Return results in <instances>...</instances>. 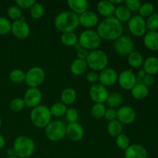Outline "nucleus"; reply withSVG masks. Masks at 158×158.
Segmentation results:
<instances>
[{
    "instance_id": "nucleus-43",
    "label": "nucleus",
    "mask_w": 158,
    "mask_h": 158,
    "mask_svg": "<svg viewBox=\"0 0 158 158\" xmlns=\"http://www.w3.org/2000/svg\"><path fill=\"white\" fill-rule=\"evenodd\" d=\"M125 6L129 9L131 12H136L139 11L142 2L140 0H126L124 2Z\"/></svg>"
},
{
    "instance_id": "nucleus-6",
    "label": "nucleus",
    "mask_w": 158,
    "mask_h": 158,
    "mask_svg": "<svg viewBox=\"0 0 158 158\" xmlns=\"http://www.w3.org/2000/svg\"><path fill=\"white\" fill-rule=\"evenodd\" d=\"M78 43L87 50H95L98 49L101 43V39L97 31L86 29L80 33L78 37Z\"/></svg>"
},
{
    "instance_id": "nucleus-50",
    "label": "nucleus",
    "mask_w": 158,
    "mask_h": 158,
    "mask_svg": "<svg viewBox=\"0 0 158 158\" xmlns=\"http://www.w3.org/2000/svg\"><path fill=\"white\" fill-rule=\"evenodd\" d=\"M5 145H6V140L3 137V136L0 134V149H2L5 147Z\"/></svg>"
},
{
    "instance_id": "nucleus-56",
    "label": "nucleus",
    "mask_w": 158,
    "mask_h": 158,
    "mask_svg": "<svg viewBox=\"0 0 158 158\" xmlns=\"http://www.w3.org/2000/svg\"><path fill=\"white\" fill-rule=\"evenodd\" d=\"M25 158H30V157H25Z\"/></svg>"
},
{
    "instance_id": "nucleus-44",
    "label": "nucleus",
    "mask_w": 158,
    "mask_h": 158,
    "mask_svg": "<svg viewBox=\"0 0 158 158\" xmlns=\"http://www.w3.org/2000/svg\"><path fill=\"white\" fill-rule=\"evenodd\" d=\"M15 3L20 9H31V7L35 3V1L34 0H16Z\"/></svg>"
},
{
    "instance_id": "nucleus-9",
    "label": "nucleus",
    "mask_w": 158,
    "mask_h": 158,
    "mask_svg": "<svg viewBox=\"0 0 158 158\" xmlns=\"http://www.w3.org/2000/svg\"><path fill=\"white\" fill-rule=\"evenodd\" d=\"M114 50L120 56H128L134 51V44L132 39L127 35H121L115 40L114 44Z\"/></svg>"
},
{
    "instance_id": "nucleus-52",
    "label": "nucleus",
    "mask_w": 158,
    "mask_h": 158,
    "mask_svg": "<svg viewBox=\"0 0 158 158\" xmlns=\"http://www.w3.org/2000/svg\"><path fill=\"white\" fill-rule=\"evenodd\" d=\"M7 154L8 156H14L15 155V153H14V151L12 148H9L7 151Z\"/></svg>"
},
{
    "instance_id": "nucleus-41",
    "label": "nucleus",
    "mask_w": 158,
    "mask_h": 158,
    "mask_svg": "<svg viewBox=\"0 0 158 158\" xmlns=\"http://www.w3.org/2000/svg\"><path fill=\"white\" fill-rule=\"evenodd\" d=\"M147 29L149 30H156L158 28V12H154L148 17L146 21Z\"/></svg>"
},
{
    "instance_id": "nucleus-54",
    "label": "nucleus",
    "mask_w": 158,
    "mask_h": 158,
    "mask_svg": "<svg viewBox=\"0 0 158 158\" xmlns=\"http://www.w3.org/2000/svg\"><path fill=\"white\" fill-rule=\"evenodd\" d=\"M6 158H18V157H17L15 155H14V156H8Z\"/></svg>"
},
{
    "instance_id": "nucleus-38",
    "label": "nucleus",
    "mask_w": 158,
    "mask_h": 158,
    "mask_svg": "<svg viewBox=\"0 0 158 158\" xmlns=\"http://www.w3.org/2000/svg\"><path fill=\"white\" fill-rule=\"evenodd\" d=\"M25 106H26V104H25L24 100L20 97L12 99L9 103V107L14 112H20L22 110L24 109Z\"/></svg>"
},
{
    "instance_id": "nucleus-19",
    "label": "nucleus",
    "mask_w": 158,
    "mask_h": 158,
    "mask_svg": "<svg viewBox=\"0 0 158 158\" xmlns=\"http://www.w3.org/2000/svg\"><path fill=\"white\" fill-rule=\"evenodd\" d=\"M125 158H148L146 148L140 144L130 145L124 151Z\"/></svg>"
},
{
    "instance_id": "nucleus-36",
    "label": "nucleus",
    "mask_w": 158,
    "mask_h": 158,
    "mask_svg": "<svg viewBox=\"0 0 158 158\" xmlns=\"http://www.w3.org/2000/svg\"><path fill=\"white\" fill-rule=\"evenodd\" d=\"M154 12V6L151 2H144L141 5L140 9H139V13L140 15L143 18L144 17H149L152 15Z\"/></svg>"
},
{
    "instance_id": "nucleus-55",
    "label": "nucleus",
    "mask_w": 158,
    "mask_h": 158,
    "mask_svg": "<svg viewBox=\"0 0 158 158\" xmlns=\"http://www.w3.org/2000/svg\"><path fill=\"white\" fill-rule=\"evenodd\" d=\"M1 127H2V119L1 117H0V128H1Z\"/></svg>"
},
{
    "instance_id": "nucleus-14",
    "label": "nucleus",
    "mask_w": 158,
    "mask_h": 158,
    "mask_svg": "<svg viewBox=\"0 0 158 158\" xmlns=\"http://www.w3.org/2000/svg\"><path fill=\"white\" fill-rule=\"evenodd\" d=\"M89 97L95 103H103L107 100L109 92L106 86L100 83L93 85L89 89Z\"/></svg>"
},
{
    "instance_id": "nucleus-30",
    "label": "nucleus",
    "mask_w": 158,
    "mask_h": 158,
    "mask_svg": "<svg viewBox=\"0 0 158 158\" xmlns=\"http://www.w3.org/2000/svg\"><path fill=\"white\" fill-rule=\"evenodd\" d=\"M61 42L66 46H74L78 43V36L73 32H68L62 33Z\"/></svg>"
},
{
    "instance_id": "nucleus-7",
    "label": "nucleus",
    "mask_w": 158,
    "mask_h": 158,
    "mask_svg": "<svg viewBox=\"0 0 158 158\" xmlns=\"http://www.w3.org/2000/svg\"><path fill=\"white\" fill-rule=\"evenodd\" d=\"M66 126L61 120L51 121L45 127V134L48 140L53 142L60 141L66 137Z\"/></svg>"
},
{
    "instance_id": "nucleus-24",
    "label": "nucleus",
    "mask_w": 158,
    "mask_h": 158,
    "mask_svg": "<svg viewBox=\"0 0 158 158\" xmlns=\"http://www.w3.org/2000/svg\"><path fill=\"white\" fill-rule=\"evenodd\" d=\"M61 102L66 106L71 105L77 100V92L74 89L71 87H66L62 91L61 95Z\"/></svg>"
},
{
    "instance_id": "nucleus-16",
    "label": "nucleus",
    "mask_w": 158,
    "mask_h": 158,
    "mask_svg": "<svg viewBox=\"0 0 158 158\" xmlns=\"http://www.w3.org/2000/svg\"><path fill=\"white\" fill-rule=\"evenodd\" d=\"M118 79V73L113 68L106 67L99 74V82L104 86H110L114 85Z\"/></svg>"
},
{
    "instance_id": "nucleus-23",
    "label": "nucleus",
    "mask_w": 158,
    "mask_h": 158,
    "mask_svg": "<svg viewBox=\"0 0 158 158\" xmlns=\"http://www.w3.org/2000/svg\"><path fill=\"white\" fill-rule=\"evenodd\" d=\"M143 70L147 74L154 75L158 73V59L155 56H149L143 60Z\"/></svg>"
},
{
    "instance_id": "nucleus-13",
    "label": "nucleus",
    "mask_w": 158,
    "mask_h": 158,
    "mask_svg": "<svg viewBox=\"0 0 158 158\" xmlns=\"http://www.w3.org/2000/svg\"><path fill=\"white\" fill-rule=\"evenodd\" d=\"M120 87L126 90H131L137 83V77L132 69H126L120 73L117 79Z\"/></svg>"
},
{
    "instance_id": "nucleus-42",
    "label": "nucleus",
    "mask_w": 158,
    "mask_h": 158,
    "mask_svg": "<svg viewBox=\"0 0 158 158\" xmlns=\"http://www.w3.org/2000/svg\"><path fill=\"white\" fill-rule=\"evenodd\" d=\"M65 116H66V119L69 122V123H77L79 118V113L76 108L71 107L66 110Z\"/></svg>"
},
{
    "instance_id": "nucleus-5",
    "label": "nucleus",
    "mask_w": 158,
    "mask_h": 158,
    "mask_svg": "<svg viewBox=\"0 0 158 158\" xmlns=\"http://www.w3.org/2000/svg\"><path fill=\"white\" fill-rule=\"evenodd\" d=\"M107 55L105 52L100 49H95L89 52L86 62L87 66L93 69L94 71H100L106 69L108 65Z\"/></svg>"
},
{
    "instance_id": "nucleus-26",
    "label": "nucleus",
    "mask_w": 158,
    "mask_h": 158,
    "mask_svg": "<svg viewBox=\"0 0 158 158\" xmlns=\"http://www.w3.org/2000/svg\"><path fill=\"white\" fill-rule=\"evenodd\" d=\"M149 94V89L143 83H136L135 86L131 89V94L133 97L137 100H143L146 98Z\"/></svg>"
},
{
    "instance_id": "nucleus-31",
    "label": "nucleus",
    "mask_w": 158,
    "mask_h": 158,
    "mask_svg": "<svg viewBox=\"0 0 158 158\" xmlns=\"http://www.w3.org/2000/svg\"><path fill=\"white\" fill-rule=\"evenodd\" d=\"M106 102L107 105L114 109L121 105L122 102H123V96L118 92H112L109 94Z\"/></svg>"
},
{
    "instance_id": "nucleus-35",
    "label": "nucleus",
    "mask_w": 158,
    "mask_h": 158,
    "mask_svg": "<svg viewBox=\"0 0 158 158\" xmlns=\"http://www.w3.org/2000/svg\"><path fill=\"white\" fill-rule=\"evenodd\" d=\"M45 9L43 5L40 2H35L30 9V15L35 19H40L44 15Z\"/></svg>"
},
{
    "instance_id": "nucleus-33",
    "label": "nucleus",
    "mask_w": 158,
    "mask_h": 158,
    "mask_svg": "<svg viewBox=\"0 0 158 158\" xmlns=\"http://www.w3.org/2000/svg\"><path fill=\"white\" fill-rule=\"evenodd\" d=\"M9 80L14 83H22L26 80V73L20 69H15L9 73Z\"/></svg>"
},
{
    "instance_id": "nucleus-28",
    "label": "nucleus",
    "mask_w": 158,
    "mask_h": 158,
    "mask_svg": "<svg viewBox=\"0 0 158 158\" xmlns=\"http://www.w3.org/2000/svg\"><path fill=\"white\" fill-rule=\"evenodd\" d=\"M128 63L133 68H139L143 66V57L141 54L137 51H133L128 55Z\"/></svg>"
},
{
    "instance_id": "nucleus-15",
    "label": "nucleus",
    "mask_w": 158,
    "mask_h": 158,
    "mask_svg": "<svg viewBox=\"0 0 158 158\" xmlns=\"http://www.w3.org/2000/svg\"><path fill=\"white\" fill-rule=\"evenodd\" d=\"M136 112L130 106H123L117 110V120L122 124H131L135 120Z\"/></svg>"
},
{
    "instance_id": "nucleus-45",
    "label": "nucleus",
    "mask_w": 158,
    "mask_h": 158,
    "mask_svg": "<svg viewBox=\"0 0 158 158\" xmlns=\"http://www.w3.org/2000/svg\"><path fill=\"white\" fill-rule=\"evenodd\" d=\"M104 117L109 122L117 120V110L115 109H114V108L106 109L104 114Z\"/></svg>"
},
{
    "instance_id": "nucleus-25",
    "label": "nucleus",
    "mask_w": 158,
    "mask_h": 158,
    "mask_svg": "<svg viewBox=\"0 0 158 158\" xmlns=\"http://www.w3.org/2000/svg\"><path fill=\"white\" fill-rule=\"evenodd\" d=\"M115 18L120 23L129 22L131 19V12L125 6V5H120L117 6L114 12Z\"/></svg>"
},
{
    "instance_id": "nucleus-49",
    "label": "nucleus",
    "mask_w": 158,
    "mask_h": 158,
    "mask_svg": "<svg viewBox=\"0 0 158 158\" xmlns=\"http://www.w3.org/2000/svg\"><path fill=\"white\" fill-rule=\"evenodd\" d=\"M146 72H145L143 69H140V70L138 71V73H137V78L140 79V80H143V78L146 76Z\"/></svg>"
},
{
    "instance_id": "nucleus-12",
    "label": "nucleus",
    "mask_w": 158,
    "mask_h": 158,
    "mask_svg": "<svg viewBox=\"0 0 158 158\" xmlns=\"http://www.w3.org/2000/svg\"><path fill=\"white\" fill-rule=\"evenodd\" d=\"M11 32L16 38L20 39V40H25V39L28 38L30 34V27L23 17L21 19L14 21L12 23Z\"/></svg>"
},
{
    "instance_id": "nucleus-11",
    "label": "nucleus",
    "mask_w": 158,
    "mask_h": 158,
    "mask_svg": "<svg viewBox=\"0 0 158 158\" xmlns=\"http://www.w3.org/2000/svg\"><path fill=\"white\" fill-rule=\"evenodd\" d=\"M42 98H43V95L39 88L29 87L25 93L23 100L26 106L34 108L40 105Z\"/></svg>"
},
{
    "instance_id": "nucleus-47",
    "label": "nucleus",
    "mask_w": 158,
    "mask_h": 158,
    "mask_svg": "<svg viewBox=\"0 0 158 158\" xmlns=\"http://www.w3.org/2000/svg\"><path fill=\"white\" fill-rule=\"evenodd\" d=\"M88 55H89V52H88L87 49H84V48H80V49L77 51V59H80V60H86L87 58Z\"/></svg>"
},
{
    "instance_id": "nucleus-32",
    "label": "nucleus",
    "mask_w": 158,
    "mask_h": 158,
    "mask_svg": "<svg viewBox=\"0 0 158 158\" xmlns=\"http://www.w3.org/2000/svg\"><path fill=\"white\" fill-rule=\"evenodd\" d=\"M66 106L63 104L62 102H57V103H53L49 108L51 115L56 117H63L65 115L66 112Z\"/></svg>"
},
{
    "instance_id": "nucleus-21",
    "label": "nucleus",
    "mask_w": 158,
    "mask_h": 158,
    "mask_svg": "<svg viewBox=\"0 0 158 158\" xmlns=\"http://www.w3.org/2000/svg\"><path fill=\"white\" fill-rule=\"evenodd\" d=\"M143 43L150 50H158V32L156 30H149L145 33Z\"/></svg>"
},
{
    "instance_id": "nucleus-48",
    "label": "nucleus",
    "mask_w": 158,
    "mask_h": 158,
    "mask_svg": "<svg viewBox=\"0 0 158 158\" xmlns=\"http://www.w3.org/2000/svg\"><path fill=\"white\" fill-rule=\"evenodd\" d=\"M154 78L152 75H149V74H146L142 80V83L143 85H145L146 86H150L154 83Z\"/></svg>"
},
{
    "instance_id": "nucleus-29",
    "label": "nucleus",
    "mask_w": 158,
    "mask_h": 158,
    "mask_svg": "<svg viewBox=\"0 0 158 158\" xmlns=\"http://www.w3.org/2000/svg\"><path fill=\"white\" fill-rule=\"evenodd\" d=\"M123 131V125L117 120L109 122L107 126V132L111 137H117L122 134Z\"/></svg>"
},
{
    "instance_id": "nucleus-8",
    "label": "nucleus",
    "mask_w": 158,
    "mask_h": 158,
    "mask_svg": "<svg viewBox=\"0 0 158 158\" xmlns=\"http://www.w3.org/2000/svg\"><path fill=\"white\" fill-rule=\"evenodd\" d=\"M45 79L46 73L44 69L40 66H33L26 73L25 82L29 87L38 88V86L43 84Z\"/></svg>"
},
{
    "instance_id": "nucleus-2",
    "label": "nucleus",
    "mask_w": 158,
    "mask_h": 158,
    "mask_svg": "<svg viewBox=\"0 0 158 158\" xmlns=\"http://www.w3.org/2000/svg\"><path fill=\"white\" fill-rule=\"evenodd\" d=\"M54 25L62 33L73 32L79 26V15L71 10L63 11L56 16Z\"/></svg>"
},
{
    "instance_id": "nucleus-40",
    "label": "nucleus",
    "mask_w": 158,
    "mask_h": 158,
    "mask_svg": "<svg viewBox=\"0 0 158 158\" xmlns=\"http://www.w3.org/2000/svg\"><path fill=\"white\" fill-rule=\"evenodd\" d=\"M8 15L11 19L17 21L23 18L22 10L17 6H12L8 9Z\"/></svg>"
},
{
    "instance_id": "nucleus-18",
    "label": "nucleus",
    "mask_w": 158,
    "mask_h": 158,
    "mask_svg": "<svg viewBox=\"0 0 158 158\" xmlns=\"http://www.w3.org/2000/svg\"><path fill=\"white\" fill-rule=\"evenodd\" d=\"M99 17L96 12L93 11H86L79 15V23L86 28H92L98 24Z\"/></svg>"
},
{
    "instance_id": "nucleus-1",
    "label": "nucleus",
    "mask_w": 158,
    "mask_h": 158,
    "mask_svg": "<svg viewBox=\"0 0 158 158\" xmlns=\"http://www.w3.org/2000/svg\"><path fill=\"white\" fill-rule=\"evenodd\" d=\"M122 23L114 16L105 18L97 26V32L101 40H116L123 35Z\"/></svg>"
},
{
    "instance_id": "nucleus-51",
    "label": "nucleus",
    "mask_w": 158,
    "mask_h": 158,
    "mask_svg": "<svg viewBox=\"0 0 158 158\" xmlns=\"http://www.w3.org/2000/svg\"><path fill=\"white\" fill-rule=\"evenodd\" d=\"M110 1L111 3H112V4H114L115 6H117V5L123 3V0H110Z\"/></svg>"
},
{
    "instance_id": "nucleus-53",
    "label": "nucleus",
    "mask_w": 158,
    "mask_h": 158,
    "mask_svg": "<svg viewBox=\"0 0 158 158\" xmlns=\"http://www.w3.org/2000/svg\"><path fill=\"white\" fill-rule=\"evenodd\" d=\"M73 47L74 48H75V49H76V51H77V50H78V49H80V48H82V46H81V45H80V43H77V44H76L75 45V46H73Z\"/></svg>"
},
{
    "instance_id": "nucleus-17",
    "label": "nucleus",
    "mask_w": 158,
    "mask_h": 158,
    "mask_svg": "<svg viewBox=\"0 0 158 158\" xmlns=\"http://www.w3.org/2000/svg\"><path fill=\"white\" fill-rule=\"evenodd\" d=\"M66 136L73 141H80L84 136V130L79 123H69L66 126Z\"/></svg>"
},
{
    "instance_id": "nucleus-37",
    "label": "nucleus",
    "mask_w": 158,
    "mask_h": 158,
    "mask_svg": "<svg viewBox=\"0 0 158 158\" xmlns=\"http://www.w3.org/2000/svg\"><path fill=\"white\" fill-rule=\"evenodd\" d=\"M130 142L131 140H130L129 137L123 133L116 137V143H117V147L123 151H125L130 146Z\"/></svg>"
},
{
    "instance_id": "nucleus-22",
    "label": "nucleus",
    "mask_w": 158,
    "mask_h": 158,
    "mask_svg": "<svg viewBox=\"0 0 158 158\" xmlns=\"http://www.w3.org/2000/svg\"><path fill=\"white\" fill-rule=\"evenodd\" d=\"M67 4L72 12L80 15L88 11L89 2L86 0H68Z\"/></svg>"
},
{
    "instance_id": "nucleus-39",
    "label": "nucleus",
    "mask_w": 158,
    "mask_h": 158,
    "mask_svg": "<svg viewBox=\"0 0 158 158\" xmlns=\"http://www.w3.org/2000/svg\"><path fill=\"white\" fill-rule=\"evenodd\" d=\"M12 23L6 17L0 16V35H7L11 32Z\"/></svg>"
},
{
    "instance_id": "nucleus-27",
    "label": "nucleus",
    "mask_w": 158,
    "mask_h": 158,
    "mask_svg": "<svg viewBox=\"0 0 158 158\" xmlns=\"http://www.w3.org/2000/svg\"><path fill=\"white\" fill-rule=\"evenodd\" d=\"M87 64L86 60L77 59L70 65V71L75 76H81L86 72Z\"/></svg>"
},
{
    "instance_id": "nucleus-3",
    "label": "nucleus",
    "mask_w": 158,
    "mask_h": 158,
    "mask_svg": "<svg viewBox=\"0 0 158 158\" xmlns=\"http://www.w3.org/2000/svg\"><path fill=\"white\" fill-rule=\"evenodd\" d=\"M12 149L18 158L30 157L35 151V145L30 137L22 135L15 139Z\"/></svg>"
},
{
    "instance_id": "nucleus-4",
    "label": "nucleus",
    "mask_w": 158,
    "mask_h": 158,
    "mask_svg": "<svg viewBox=\"0 0 158 158\" xmlns=\"http://www.w3.org/2000/svg\"><path fill=\"white\" fill-rule=\"evenodd\" d=\"M49 108L45 105H39L32 108L30 113V120L32 124L38 128H45L51 122Z\"/></svg>"
},
{
    "instance_id": "nucleus-34",
    "label": "nucleus",
    "mask_w": 158,
    "mask_h": 158,
    "mask_svg": "<svg viewBox=\"0 0 158 158\" xmlns=\"http://www.w3.org/2000/svg\"><path fill=\"white\" fill-rule=\"evenodd\" d=\"M106 106L103 103H94L91 107V115L96 119H100L104 117Z\"/></svg>"
},
{
    "instance_id": "nucleus-10",
    "label": "nucleus",
    "mask_w": 158,
    "mask_h": 158,
    "mask_svg": "<svg viewBox=\"0 0 158 158\" xmlns=\"http://www.w3.org/2000/svg\"><path fill=\"white\" fill-rule=\"evenodd\" d=\"M128 28L131 33L135 36H142L147 32L146 21L140 15L131 17L128 22Z\"/></svg>"
},
{
    "instance_id": "nucleus-20",
    "label": "nucleus",
    "mask_w": 158,
    "mask_h": 158,
    "mask_svg": "<svg viewBox=\"0 0 158 158\" xmlns=\"http://www.w3.org/2000/svg\"><path fill=\"white\" fill-rule=\"evenodd\" d=\"M97 11L102 16L105 18L114 16L116 6L110 0H103L97 3Z\"/></svg>"
},
{
    "instance_id": "nucleus-46",
    "label": "nucleus",
    "mask_w": 158,
    "mask_h": 158,
    "mask_svg": "<svg viewBox=\"0 0 158 158\" xmlns=\"http://www.w3.org/2000/svg\"><path fill=\"white\" fill-rule=\"evenodd\" d=\"M86 79L89 83H95L97 81H99V74L95 71H91L86 74Z\"/></svg>"
}]
</instances>
